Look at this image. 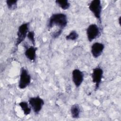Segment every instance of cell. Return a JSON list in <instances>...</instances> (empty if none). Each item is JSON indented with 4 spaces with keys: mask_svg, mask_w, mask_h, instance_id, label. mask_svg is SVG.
Listing matches in <instances>:
<instances>
[{
    "mask_svg": "<svg viewBox=\"0 0 121 121\" xmlns=\"http://www.w3.org/2000/svg\"><path fill=\"white\" fill-rule=\"evenodd\" d=\"M68 23L67 16L62 13H54L49 17L47 22V27L49 29L54 26H57L59 29L63 30L67 26Z\"/></svg>",
    "mask_w": 121,
    "mask_h": 121,
    "instance_id": "cell-1",
    "label": "cell"
},
{
    "mask_svg": "<svg viewBox=\"0 0 121 121\" xmlns=\"http://www.w3.org/2000/svg\"><path fill=\"white\" fill-rule=\"evenodd\" d=\"M29 22H26L23 23L18 28L17 31V37L16 39V42L15 43V49L14 52L17 50L18 46L24 41L27 37L29 28Z\"/></svg>",
    "mask_w": 121,
    "mask_h": 121,
    "instance_id": "cell-2",
    "label": "cell"
},
{
    "mask_svg": "<svg viewBox=\"0 0 121 121\" xmlns=\"http://www.w3.org/2000/svg\"><path fill=\"white\" fill-rule=\"evenodd\" d=\"M89 10L92 13L94 17L97 19L99 24H102V6L100 0H92L88 5Z\"/></svg>",
    "mask_w": 121,
    "mask_h": 121,
    "instance_id": "cell-3",
    "label": "cell"
},
{
    "mask_svg": "<svg viewBox=\"0 0 121 121\" xmlns=\"http://www.w3.org/2000/svg\"><path fill=\"white\" fill-rule=\"evenodd\" d=\"M31 81V76L28 70L24 67L21 68L18 82V87L24 89L27 87Z\"/></svg>",
    "mask_w": 121,
    "mask_h": 121,
    "instance_id": "cell-4",
    "label": "cell"
},
{
    "mask_svg": "<svg viewBox=\"0 0 121 121\" xmlns=\"http://www.w3.org/2000/svg\"><path fill=\"white\" fill-rule=\"evenodd\" d=\"M28 103L35 114L39 113L44 104V100L39 95L29 98Z\"/></svg>",
    "mask_w": 121,
    "mask_h": 121,
    "instance_id": "cell-5",
    "label": "cell"
},
{
    "mask_svg": "<svg viewBox=\"0 0 121 121\" xmlns=\"http://www.w3.org/2000/svg\"><path fill=\"white\" fill-rule=\"evenodd\" d=\"M101 33V28L95 24H92L88 26L86 29L87 38L89 42L98 38Z\"/></svg>",
    "mask_w": 121,
    "mask_h": 121,
    "instance_id": "cell-6",
    "label": "cell"
},
{
    "mask_svg": "<svg viewBox=\"0 0 121 121\" xmlns=\"http://www.w3.org/2000/svg\"><path fill=\"white\" fill-rule=\"evenodd\" d=\"M103 75V69L100 67L97 66L93 69L91 77L92 82L95 84V91H97L99 89L102 81Z\"/></svg>",
    "mask_w": 121,
    "mask_h": 121,
    "instance_id": "cell-7",
    "label": "cell"
},
{
    "mask_svg": "<svg viewBox=\"0 0 121 121\" xmlns=\"http://www.w3.org/2000/svg\"><path fill=\"white\" fill-rule=\"evenodd\" d=\"M84 78V74L83 71L78 69L73 70L72 72V79L76 87L78 88L81 86L83 82Z\"/></svg>",
    "mask_w": 121,
    "mask_h": 121,
    "instance_id": "cell-8",
    "label": "cell"
},
{
    "mask_svg": "<svg viewBox=\"0 0 121 121\" xmlns=\"http://www.w3.org/2000/svg\"><path fill=\"white\" fill-rule=\"evenodd\" d=\"M104 47V44L103 43L99 42L94 43L91 48V52L93 57L97 58L100 57L103 52Z\"/></svg>",
    "mask_w": 121,
    "mask_h": 121,
    "instance_id": "cell-9",
    "label": "cell"
},
{
    "mask_svg": "<svg viewBox=\"0 0 121 121\" xmlns=\"http://www.w3.org/2000/svg\"><path fill=\"white\" fill-rule=\"evenodd\" d=\"M37 48L35 46L31 45L26 47L25 55L26 57L32 62H35L36 58V51Z\"/></svg>",
    "mask_w": 121,
    "mask_h": 121,
    "instance_id": "cell-10",
    "label": "cell"
},
{
    "mask_svg": "<svg viewBox=\"0 0 121 121\" xmlns=\"http://www.w3.org/2000/svg\"><path fill=\"white\" fill-rule=\"evenodd\" d=\"M81 112L80 108L78 104H76L72 105L70 108V113L71 117L74 119H78L79 118Z\"/></svg>",
    "mask_w": 121,
    "mask_h": 121,
    "instance_id": "cell-11",
    "label": "cell"
},
{
    "mask_svg": "<svg viewBox=\"0 0 121 121\" xmlns=\"http://www.w3.org/2000/svg\"><path fill=\"white\" fill-rule=\"evenodd\" d=\"M18 105L20 107L22 111L23 112V113L25 115L30 114L32 109L29 103L26 101H21L18 103Z\"/></svg>",
    "mask_w": 121,
    "mask_h": 121,
    "instance_id": "cell-12",
    "label": "cell"
},
{
    "mask_svg": "<svg viewBox=\"0 0 121 121\" xmlns=\"http://www.w3.org/2000/svg\"><path fill=\"white\" fill-rule=\"evenodd\" d=\"M55 3L60 8L64 10L69 9L70 6V4L68 0H56Z\"/></svg>",
    "mask_w": 121,
    "mask_h": 121,
    "instance_id": "cell-13",
    "label": "cell"
},
{
    "mask_svg": "<svg viewBox=\"0 0 121 121\" xmlns=\"http://www.w3.org/2000/svg\"><path fill=\"white\" fill-rule=\"evenodd\" d=\"M78 36L79 35L77 32L75 30H72L66 36L65 39L67 41H75L78 39Z\"/></svg>",
    "mask_w": 121,
    "mask_h": 121,
    "instance_id": "cell-14",
    "label": "cell"
},
{
    "mask_svg": "<svg viewBox=\"0 0 121 121\" xmlns=\"http://www.w3.org/2000/svg\"><path fill=\"white\" fill-rule=\"evenodd\" d=\"M17 0H7L6 1L7 6L9 10H14L17 7Z\"/></svg>",
    "mask_w": 121,
    "mask_h": 121,
    "instance_id": "cell-15",
    "label": "cell"
},
{
    "mask_svg": "<svg viewBox=\"0 0 121 121\" xmlns=\"http://www.w3.org/2000/svg\"><path fill=\"white\" fill-rule=\"evenodd\" d=\"M27 37L28 39L31 42L33 46H35V32L33 31H29L27 34Z\"/></svg>",
    "mask_w": 121,
    "mask_h": 121,
    "instance_id": "cell-16",
    "label": "cell"
},
{
    "mask_svg": "<svg viewBox=\"0 0 121 121\" xmlns=\"http://www.w3.org/2000/svg\"><path fill=\"white\" fill-rule=\"evenodd\" d=\"M62 31H63L62 30L58 29L57 30H56L55 31L52 32L51 34V35L52 38H54V39L57 38L61 35V34L62 33Z\"/></svg>",
    "mask_w": 121,
    "mask_h": 121,
    "instance_id": "cell-17",
    "label": "cell"
},
{
    "mask_svg": "<svg viewBox=\"0 0 121 121\" xmlns=\"http://www.w3.org/2000/svg\"><path fill=\"white\" fill-rule=\"evenodd\" d=\"M121 17L120 16L119 17V18H118V20H119V24H120V25L121 26Z\"/></svg>",
    "mask_w": 121,
    "mask_h": 121,
    "instance_id": "cell-18",
    "label": "cell"
}]
</instances>
